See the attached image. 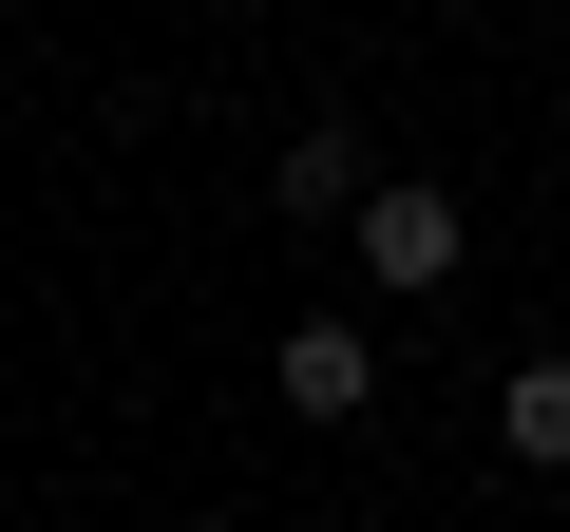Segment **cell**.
<instances>
[{"mask_svg": "<svg viewBox=\"0 0 570 532\" xmlns=\"http://www.w3.org/2000/svg\"><path fill=\"white\" fill-rule=\"evenodd\" d=\"M266 190H285V209H343V228H362V190H381V171H362V134L324 115V134H285V171H266Z\"/></svg>", "mask_w": 570, "mask_h": 532, "instance_id": "3", "label": "cell"}, {"mask_svg": "<svg viewBox=\"0 0 570 532\" xmlns=\"http://www.w3.org/2000/svg\"><path fill=\"white\" fill-rule=\"evenodd\" d=\"M456 190H362V266H381V286H456Z\"/></svg>", "mask_w": 570, "mask_h": 532, "instance_id": "1", "label": "cell"}, {"mask_svg": "<svg viewBox=\"0 0 570 532\" xmlns=\"http://www.w3.org/2000/svg\"><path fill=\"white\" fill-rule=\"evenodd\" d=\"M494 437H513L532 475H570V362H513V400H494Z\"/></svg>", "mask_w": 570, "mask_h": 532, "instance_id": "4", "label": "cell"}, {"mask_svg": "<svg viewBox=\"0 0 570 532\" xmlns=\"http://www.w3.org/2000/svg\"><path fill=\"white\" fill-rule=\"evenodd\" d=\"M381 400V343L362 324H285V418H362Z\"/></svg>", "mask_w": 570, "mask_h": 532, "instance_id": "2", "label": "cell"}]
</instances>
